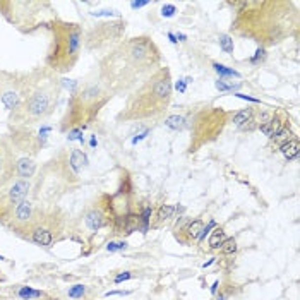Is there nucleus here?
Here are the masks:
<instances>
[{
  "instance_id": "1",
  "label": "nucleus",
  "mask_w": 300,
  "mask_h": 300,
  "mask_svg": "<svg viewBox=\"0 0 300 300\" xmlns=\"http://www.w3.org/2000/svg\"><path fill=\"white\" fill-rule=\"evenodd\" d=\"M161 67V52L151 36L122 39L100 62V82L112 96L127 95Z\"/></svg>"
},
{
  "instance_id": "2",
  "label": "nucleus",
  "mask_w": 300,
  "mask_h": 300,
  "mask_svg": "<svg viewBox=\"0 0 300 300\" xmlns=\"http://www.w3.org/2000/svg\"><path fill=\"white\" fill-rule=\"evenodd\" d=\"M235 7L232 33L261 45L274 46L299 31V9L285 0H242L230 2Z\"/></svg>"
},
{
  "instance_id": "3",
  "label": "nucleus",
  "mask_w": 300,
  "mask_h": 300,
  "mask_svg": "<svg viewBox=\"0 0 300 300\" xmlns=\"http://www.w3.org/2000/svg\"><path fill=\"white\" fill-rule=\"evenodd\" d=\"M172 103V74L167 66L154 71L146 81L129 93L124 110L117 122H153L160 120Z\"/></svg>"
},
{
  "instance_id": "4",
  "label": "nucleus",
  "mask_w": 300,
  "mask_h": 300,
  "mask_svg": "<svg viewBox=\"0 0 300 300\" xmlns=\"http://www.w3.org/2000/svg\"><path fill=\"white\" fill-rule=\"evenodd\" d=\"M62 93V82L50 71L36 72V81L26 100L10 112L9 122L14 127H33L53 113Z\"/></svg>"
},
{
  "instance_id": "5",
  "label": "nucleus",
  "mask_w": 300,
  "mask_h": 300,
  "mask_svg": "<svg viewBox=\"0 0 300 300\" xmlns=\"http://www.w3.org/2000/svg\"><path fill=\"white\" fill-rule=\"evenodd\" d=\"M110 100L112 95L100 81L79 84L69 98L66 115L60 120V131L69 132L74 129L84 131L98 118L100 112L107 107Z\"/></svg>"
},
{
  "instance_id": "6",
  "label": "nucleus",
  "mask_w": 300,
  "mask_h": 300,
  "mask_svg": "<svg viewBox=\"0 0 300 300\" xmlns=\"http://www.w3.org/2000/svg\"><path fill=\"white\" fill-rule=\"evenodd\" d=\"M88 168V156L79 148H60L59 153L39 170L38 187L55 192H71L81 184L82 172Z\"/></svg>"
},
{
  "instance_id": "7",
  "label": "nucleus",
  "mask_w": 300,
  "mask_h": 300,
  "mask_svg": "<svg viewBox=\"0 0 300 300\" xmlns=\"http://www.w3.org/2000/svg\"><path fill=\"white\" fill-rule=\"evenodd\" d=\"M52 41L45 57V66L53 74H67L75 67L82 48V28L77 23L53 21L50 24Z\"/></svg>"
},
{
  "instance_id": "8",
  "label": "nucleus",
  "mask_w": 300,
  "mask_h": 300,
  "mask_svg": "<svg viewBox=\"0 0 300 300\" xmlns=\"http://www.w3.org/2000/svg\"><path fill=\"white\" fill-rule=\"evenodd\" d=\"M232 113L218 107H204L196 112L190 122V144L189 153H196L206 144L216 141L226 127Z\"/></svg>"
},
{
  "instance_id": "9",
  "label": "nucleus",
  "mask_w": 300,
  "mask_h": 300,
  "mask_svg": "<svg viewBox=\"0 0 300 300\" xmlns=\"http://www.w3.org/2000/svg\"><path fill=\"white\" fill-rule=\"evenodd\" d=\"M67 216L55 204L36 206V215L26 238L36 245L50 247L66 232Z\"/></svg>"
},
{
  "instance_id": "10",
  "label": "nucleus",
  "mask_w": 300,
  "mask_h": 300,
  "mask_svg": "<svg viewBox=\"0 0 300 300\" xmlns=\"http://www.w3.org/2000/svg\"><path fill=\"white\" fill-rule=\"evenodd\" d=\"M36 81V72H0V103L12 112L31 93Z\"/></svg>"
},
{
  "instance_id": "11",
  "label": "nucleus",
  "mask_w": 300,
  "mask_h": 300,
  "mask_svg": "<svg viewBox=\"0 0 300 300\" xmlns=\"http://www.w3.org/2000/svg\"><path fill=\"white\" fill-rule=\"evenodd\" d=\"M82 226L86 233H96L105 226L113 225V211H112V201L108 194H101L96 197L81 216Z\"/></svg>"
},
{
  "instance_id": "12",
  "label": "nucleus",
  "mask_w": 300,
  "mask_h": 300,
  "mask_svg": "<svg viewBox=\"0 0 300 300\" xmlns=\"http://www.w3.org/2000/svg\"><path fill=\"white\" fill-rule=\"evenodd\" d=\"M125 33L124 21H107V23L96 24L86 36V46L88 50H107L117 46L122 41Z\"/></svg>"
},
{
  "instance_id": "13",
  "label": "nucleus",
  "mask_w": 300,
  "mask_h": 300,
  "mask_svg": "<svg viewBox=\"0 0 300 300\" xmlns=\"http://www.w3.org/2000/svg\"><path fill=\"white\" fill-rule=\"evenodd\" d=\"M31 194V182L26 179H16L0 189V223L7 225L14 209Z\"/></svg>"
},
{
  "instance_id": "14",
  "label": "nucleus",
  "mask_w": 300,
  "mask_h": 300,
  "mask_svg": "<svg viewBox=\"0 0 300 300\" xmlns=\"http://www.w3.org/2000/svg\"><path fill=\"white\" fill-rule=\"evenodd\" d=\"M50 127H41L39 131H33L31 127H14L12 132V146L28 154H36L46 143V134Z\"/></svg>"
},
{
  "instance_id": "15",
  "label": "nucleus",
  "mask_w": 300,
  "mask_h": 300,
  "mask_svg": "<svg viewBox=\"0 0 300 300\" xmlns=\"http://www.w3.org/2000/svg\"><path fill=\"white\" fill-rule=\"evenodd\" d=\"M35 215H36V204L31 201H28V199H24L16 209H14V213L10 215V218H9V222H7L5 226L10 230V232L17 233L23 238H26L31 225H33Z\"/></svg>"
},
{
  "instance_id": "16",
  "label": "nucleus",
  "mask_w": 300,
  "mask_h": 300,
  "mask_svg": "<svg viewBox=\"0 0 300 300\" xmlns=\"http://www.w3.org/2000/svg\"><path fill=\"white\" fill-rule=\"evenodd\" d=\"M16 151L5 136H0V189L14 180L16 173Z\"/></svg>"
},
{
  "instance_id": "17",
  "label": "nucleus",
  "mask_w": 300,
  "mask_h": 300,
  "mask_svg": "<svg viewBox=\"0 0 300 300\" xmlns=\"http://www.w3.org/2000/svg\"><path fill=\"white\" fill-rule=\"evenodd\" d=\"M204 228V222L201 218L196 220H184L182 225H177L175 228V238L182 245H190L192 242L199 240V235Z\"/></svg>"
},
{
  "instance_id": "18",
  "label": "nucleus",
  "mask_w": 300,
  "mask_h": 300,
  "mask_svg": "<svg viewBox=\"0 0 300 300\" xmlns=\"http://www.w3.org/2000/svg\"><path fill=\"white\" fill-rule=\"evenodd\" d=\"M287 127H290V117H288V113L285 110L278 108V110H274L273 113H271V117L267 118L259 129H261V132L264 134V136H267L271 139V137H274L276 134H280Z\"/></svg>"
},
{
  "instance_id": "19",
  "label": "nucleus",
  "mask_w": 300,
  "mask_h": 300,
  "mask_svg": "<svg viewBox=\"0 0 300 300\" xmlns=\"http://www.w3.org/2000/svg\"><path fill=\"white\" fill-rule=\"evenodd\" d=\"M35 172H36V163L31 158H21V160H17V163H16V175H17V179H26V180H30L31 177L35 175Z\"/></svg>"
},
{
  "instance_id": "20",
  "label": "nucleus",
  "mask_w": 300,
  "mask_h": 300,
  "mask_svg": "<svg viewBox=\"0 0 300 300\" xmlns=\"http://www.w3.org/2000/svg\"><path fill=\"white\" fill-rule=\"evenodd\" d=\"M226 233H225V230L222 228V226H215L213 228V233H211V237H209V242H208V245H209V251H220L222 249V245L225 244V240H226Z\"/></svg>"
},
{
  "instance_id": "21",
  "label": "nucleus",
  "mask_w": 300,
  "mask_h": 300,
  "mask_svg": "<svg viewBox=\"0 0 300 300\" xmlns=\"http://www.w3.org/2000/svg\"><path fill=\"white\" fill-rule=\"evenodd\" d=\"M280 151L283 153V156L287 158L288 161L290 160H295V158L299 156V153H300V143H299V137L295 136V137H292L288 143H285L283 146L280 148Z\"/></svg>"
},
{
  "instance_id": "22",
  "label": "nucleus",
  "mask_w": 300,
  "mask_h": 300,
  "mask_svg": "<svg viewBox=\"0 0 300 300\" xmlns=\"http://www.w3.org/2000/svg\"><path fill=\"white\" fill-rule=\"evenodd\" d=\"M177 208L172 204H161L160 208H158L156 211V223L154 225H161V223L168 222L170 218H173V215H175Z\"/></svg>"
},
{
  "instance_id": "23",
  "label": "nucleus",
  "mask_w": 300,
  "mask_h": 300,
  "mask_svg": "<svg viewBox=\"0 0 300 300\" xmlns=\"http://www.w3.org/2000/svg\"><path fill=\"white\" fill-rule=\"evenodd\" d=\"M292 137H295V136L292 134L290 127H287V129H283V131H281L280 134H276L274 137H271V139H269V144H271L273 148H278V150H280V148L283 146L285 143H288V141H290Z\"/></svg>"
},
{
  "instance_id": "24",
  "label": "nucleus",
  "mask_w": 300,
  "mask_h": 300,
  "mask_svg": "<svg viewBox=\"0 0 300 300\" xmlns=\"http://www.w3.org/2000/svg\"><path fill=\"white\" fill-rule=\"evenodd\" d=\"M43 292L41 290H35L31 287H19L17 288V297L23 299V300H35V299H41L43 297Z\"/></svg>"
},
{
  "instance_id": "25",
  "label": "nucleus",
  "mask_w": 300,
  "mask_h": 300,
  "mask_svg": "<svg viewBox=\"0 0 300 300\" xmlns=\"http://www.w3.org/2000/svg\"><path fill=\"white\" fill-rule=\"evenodd\" d=\"M165 125L170 129H175V131H179V129H184L187 125V120L186 117H182V115H170L168 118H165Z\"/></svg>"
},
{
  "instance_id": "26",
  "label": "nucleus",
  "mask_w": 300,
  "mask_h": 300,
  "mask_svg": "<svg viewBox=\"0 0 300 300\" xmlns=\"http://www.w3.org/2000/svg\"><path fill=\"white\" fill-rule=\"evenodd\" d=\"M252 113H254V110H252V108H245V110L237 112V113L233 115V124L237 125L238 129H240L242 125H244L245 122H247L249 118L252 117Z\"/></svg>"
},
{
  "instance_id": "27",
  "label": "nucleus",
  "mask_w": 300,
  "mask_h": 300,
  "mask_svg": "<svg viewBox=\"0 0 300 300\" xmlns=\"http://www.w3.org/2000/svg\"><path fill=\"white\" fill-rule=\"evenodd\" d=\"M88 294V287L86 285H74L67 290V295L71 299H84Z\"/></svg>"
},
{
  "instance_id": "28",
  "label": "nucleus",
  "mask_w": 300,
  "mask_h": 300,
  "mask_svg": "<svg viewBox=\"0 0 300 300\" xmlns=\"http://www.w3.org/2000/svg\"><path fill=\"white\" fill-rule=\"evenodd\" d=\"M220 251H222L225 256H233L235 252H237V242H235V238H226L225 244L222 245Z\"/></svg>"
},
{
  "instance_id": "29",
  "label": "nucleus",
  "mask_w": 300,
  "mask_h": 300,
  "mask_svg": "<svg viewBox=\"0 0 300 300\" xmlns=\"http://www.w3.org/2000/svg\"><path fill=\"white\" fill-rule=\"evenodd\" d=\"M220 46H222L226 53H232L233 52V38L228 35H220Z\"/></svg>"
},
{
  "instance_id": "30",
  "label": "nucleus",
  "mask_w": 300,
  "mask_h": 300,
  "mask_svg": "<svg viewBox=\"0 0 300 300\" xmlns=\"http://www.w3.org/2000/svg\"><path fill=\"white\" fill-rule=\"evenodd\" d=\"M127 249V242H110L107 245V251L110 252H117V251H125Z\"/></svg>"
},
{
  "instance_id": "31",
  "label": "nucleus",
  "mask_w": 300,
  "mask_h": 300,
  "mask_svg": "<svg viewBox=\"0 0 300 300\" xmlns=\"http://www.w3.org/2000/svg\"><path fill=\"white\" fill-rule=\"evenodd\" d=\"M215 69H216V72H220V74H223V75H235V77H237V75H238V72H237V71H232V69H226L225 66H222V64H215Z\"/></svg>"
},
{
  "instance_id": "32",
  "label": "nucleus",
  "mask_w": 300,
  "mask_h": 300,
  "mask_svg": "<svg viewBox=\"0 0 300 300\" xmlns=\"http://www.w3.org/2000/svg\"><path fill=\"white\" fill-rule=\"evenodd\" d=\"M136 274H132V271H125V273H122V274H118V276H115V283H122V281H125V280H131V278H134Z\"/></svg>"
},
{
  "instance_id": "33",
  "label": "nucleus",
  "mask_w": 300,
  "mask_h": 300,
  "mask_svg": "<svg viewBox=\"0 0 300 300\" xmlns=\"http://www.w3.org/2000/svg\"><path fill=\"white\" fill-rule=\"evenodd\" d=\"M175 5H165L163 9H161V14H163V16H167V17H170V16H173V14H175Z\"/></svg>"
},
{
  "instance_id": "34",
  "label": "nucleus",
  "mask_w": 300,
  "mask_h": 300,
  "mask_svg": "<svg viewBox=\"0 0 300 300\" xmlns=\"http://www.w3.org/2000/svg\"><path fill=\"white\" fill-rule=\"evenodd\" d=\"M264 55H266V53H264V48H259V50H258V55H256L254 59H251V62H258L259 59L262 60V59H264Z\"/></svg>"
},
{
  "instance_id": "35",
  "label": "nucleus",
  "mask_w": 300,
  "mask_h": 300,
  "mask_svg": "<svg viewBox=\"0 0 300 300\" xmlns=\"http://www.w3.org/2000/svg\"><path fill=\"white\" fill-rule=\"evenodd\" d=\"M148 2H132L131 3V7L132 9H137V7H143V5H146Z\"/></svg>"
},
{
  "instance_id": "36",
  "label": "nucleus",
  "mask_w": 300,
  "mask_h": 300,
  "mask_svg": "<svg viewBox=\"0 0 300 300\" xmlns=\"http://www.w3.org/2000/svg\"><path fill=\"white\" fill-rule=\"evenodd\" d=\"M216 287H218V281H216V283L213 285V288H211V292H213V294H215V292H216Z\"/></svg>"
},
{
  "instance_id": "37",
  "label": "nucleus",
  "mask_w": 300,
  "mask_h": 300,
  "mask_svg": "<svg viewBox=\"0 0 300 300\" xmlns=\"http://www.w3.org/2000/svg\"><path fill=\"white\" fill-rule=\"evenodd\" d=\"M0 259H3V258H2V256H0Z\"/></svg>"
},
{
  "instance_id": "38",
  "label": "nucleus",
  "mask_w": 300,
  "mask_h": 300,
  "mask_svg": "<svg viewBox=\"0 0 300 300\" xmlns=\"http://www.w3.org/2000/svg\"><path fill=\"white\" fill-rule=\"evenodd\" d=\"M0 273H2V271H0Z\"/></svg>"
}]
</instances>
